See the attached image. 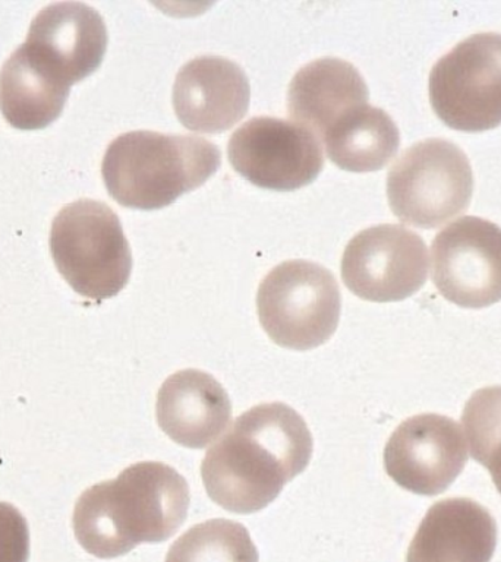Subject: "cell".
<instances>
[{
	"label": "cell",
	"mask_w": 501,
	"mask_h": 562,
	"mask_svg": "<svg viewBox=\"0 0 501 562\" xmlns=\"http://www.w3.org/2000/svg\"><path fill=\"white\" fill-rule=\"evenodd\" d=\"M29 522L20 509L0 503V562H29Z\"/></svg>",
	"instance_id": "21"
},
{
	"label": "cell",
	"mask_w": 501,
	"mask_h": 562,
	"mask_svg": "<svg viewBox=\"0 0 501 562\" xmlns=\"http://www.w3.org/2000/svg\"><path fill=\"white\" fill-rule=\"evenodd\" d=\"M312 435L285 403L258 404L242 413L201 464L207 494L236 514L261 512L310 464Z\"/></svg>",
	"instance_id": "1"
},
{
	"label": "cell",
	"mask_w": 501,
	"mask_h": 562,
	"mask_svg": "<svg viewBox=\"0 0 501 562\" xmlns=\"http://www.w3.org/2000/svg\"><path fill=\"white\" fill-rule=\"evenodd\" d=\"M258 549L241 522L214 518L185 531L165 562H258Z\"/></svg>",
	"instance_id": "19"
},
{
	"label": "cell",
	"mask_w": 501,
	"mask_h": 562,
	"mask_svg": "<svg viewBox=\"0 0 501 562\" xmlns=\"http://www.w3.org/2000/svg\"><path fill=\"white\" fill-rule=\"evenodd\" d=\"M433 281L448 302L481 310L501 301V228L488 220L461 217L435 236Z\"/></svg>",
	"instance_id": "10"
},
{
	"label": "cell",
	"mask_w": 501,
	"mask_h": 562,
	"mask_svg": "<svg viewBox=\"0 0 501 562\" xmlns=\"http://www.w3.org/2000/svg\"><path fill=\"white\" fill-rule=\"evenodd\" d=\"M466 461L468 448L460 425L435 413L402 422L385 448L386 473L416 495L443 494L464 472Z\"/></svg>",
	"instance_id": "11"
},
{
	"label": "cell",
	"mask_w": 501,
	"mask_h": 562,
	"mask_svg": "<svg viewBox=\"0 0 501 562\" xmlns=\"http://www.w3.org/2000/svg\"><path fill=\"white\" fill-rule=\"evenodd\" d=\"M470 456L479 464L501 442V385L475 391L461 413Z\"/></svg>",
	"instance_id": "20"
},
{
	"label": "cell",
	"mask_w": 501,
	"mask_h": 562,
	"mask_svg": "<svg viewBox=\"0 0 501 562\" xmlns=\"http://www.w3.org/2000/svg\"><path fill=\"white\" fill-rule=\"evenodd\" d=\"M497 547V522L470 498L433 504L417 527L407 562H491Z\"/></svg>",
	"instance_id": "15"
},
{
	"label": "cell",
	"mask_w": 501,
	"mask_h": 562,
	"mask_svg": "<svg viewBox=\"0 0 501 562\" xmlns=\"http://www.w3.org/2000/svg\"><path fill=\"white\" fill-rule=\"evenodd\" d=\"M321 143L334 165L365 173L389 165L398 153L400 134L385 110L364 104L338 119Z\"/></svg>",
	"instance_id": "18"
},
{
	"label": "cell",
	"mask_w": 501,
	"mask_h": 562,
	"mask_svg": "<svg viewBox=\"0 0 501 562\" xmlns=\"http://www.w3.org/2000/svg\"><path fill=\"white\" fill-rule=\"evenodd\" d=\"M51 252L66 283L90 301L114 297L130 281V244L121 220L103 202L65 205L53 220Z\"/></svg>",
	"instance_id": "4"
},
{
	"label": "cell",
	"mask_w": 501,
	"mask_h": 562,
	"mask_svg": "<svg viewBox=\"0 0 501 562\" xmlns=\"http://www.w3.org/2000/svg\"><path fill=\"white\" fill-rule=\"evenodd\" d=\"M483 468H487L488 472H490L492 482H494L497 491L501 495V442L487 457Z\"/></svg>",
	"instance_id": "22"
},
{
	"label": "cell",
	"mask_w": 501,
	"mask_h": 562,
	"mask_svg": "<svg viewBox=\"0 0 501 562\" xmlns=\"http://www.w3.org/2000/svg\"><path fill=\"white\" fill-rule=\"evenodd\" d=\"M426 277L428 249L424 239L399 224L365 228L343 252V283L364 301H404L424 288Z\"/></svg>",
	"instance_id": "8"
},
{
	"label": "cell",
	"mask_w": 501,
	"mask_h": 562,
	"mask_svg": "<svg viewBox=\"0 0 501 562\" xmlns=\"http://www.w3.org/2000/svg\"><path fill=\"white\" fill-rule=\"evenodd\" d=\"M70 87L57 81L34 64L20 46L0 70V112L9 125L37 131L64 112Z\"/></svg>",
	"instance_id": "17"
},
{
	"label": "cell",
	"mask_w": 501,
	"mask_h": 562,
	"mask_svg": "<svg viewBox=\"0 0 501 562\" xmlns=\"http://www.w3.org/2000/svg\"><path fill=\"white\" fill-rule=\"evenodd\" d=\"M249 95L248 78L240 65L220 56H200L176 75L174 109L189 131L222 134L244 119Z\"/></svg>",
	"instance_id": "13"
},
{
	"label": "cell",
	"mask_w": 501,
	"mask_h": 562,
	"mask_svg": "<svg viewBox=\"0 0 501 562\" xmlns=\"http://www.w3.org/2000/svg\"><path fill=\"white\" fill-rule=\"evenodd\" d=\"M156 416L158 426L171 441L201 450L227 428L232 403L226 390L210 373L183 369L163 382Z\"/></svg>",
	"instance_id": "14"
},
{
	"label": "cell",
	"mask_w": 501,
	"mask_h": 562,
	"mask_svg": "<svg viewBox=\"0 0 501 562\" xmlns=\"http://www.w3.org/2000/svg\"><path fill=\"white\" fill-rule=\"evenodd\" d=\"M342 296L336 279L320 263L286 261L259 284V324L277 346L305 351L324 345L341 319Z\"/></svg>",
	"instance_id": "5"
},
{
	"label": "cell",
	"mask_w": 501,
	"mask_h": 562,
	"mask_svg": "<svg viewBox=\"0 0 501 562\" xmlns=\"http://www.w3.org/2000/svg\"><path fill=\"white\" fill-rule=\"evenodd\" d=\"M229 161L255 187L289 192L314 182L324 167L321 140L298 123L259 116L233 132Z\"/></svg>",
	"instance_id": "9"
},
{
	"label": "cell",
	"mask_w": 501,
	"mask_h": 562,
	"mask_svg": "<svg viewBox=\"0 0 501 562\" xmlns=\"http://www.w3.org/2000/svg\"><path fill=\"white\" fill-rule=\"evenodd\" d=\"M191 494L183 476L160 461H140L79 496L74 533L91 555L110 560L141 543L171 538L187 520Z\"/></svg>",
	"instance_id": "2"
},
{
	"label": "cell",
	"mask_w": 501,
	"mask_h": 562,
	"mask_svg": "<svg viewBox=\"0 0 501 562\" xmlns=\"http://www.w3.org/2000/svg\"><path fill=\"white\" fill-rule=\"evenodd\" d=\"M430 103L448 127L483 132L501 125V34L470 35L430 72Z\"/></svg>",
	"instance_id": "7"
},
{
	"label": "cell",
	"mask_w": 501,
	"mask_h": 562,
	"mask_svg": "<svg viewBox=\"0 0 501 562\" xmlns=\"http://www.w3.org/2000/svg\"><path fill=\"white\" fill-rule=\"evenodd\" d=\"M22 46L38 68L73 87L100 68L108 30L100 13L86 3H53L31 22Z\"/></svg>",
	"instance_id": "12"
},
{
	"label": "cell",
	"mask_w": 501,
	"mask_h": 562,
	"mask_svg": "<svg viewBox=\"0 0 501 562\" xmlns=\"http://www.w3.org/2000/svg\"><path fill=\"white\" fill-rule=\"evenodd\" d=\"M474 173L464 149L433 138L408 148L387 176V198L409 226L435 228L464 213L472 200Z\"/></svg>",
	"instance_id": "6"
},
{
	"label": "cell",
	"mask_w": 501,
	"mask_h": 562,
	"mask_svg": "<svg viewBox=\"0 0 501 562\" xmlns=\"http://www.w3.org/2000/svg\"><path fill=\"white\" fill-rule=\"evenodd\" d=\"M220 161L219 148L200 136L135 131L109 145L101 175L118 204L152 211L200 188Z\"/></svg>",
	"instance_id": "3"
},
{
	"label": "cell",
	"mask_w": 501,
	"mask_h": 562,
	"mask_svg": "<svg viewBox=\"0 0 501 562\" xmlns=\"http://www.w3.org/2000/svg\"><path fill=\"white\" fill-rule=\"evenodd\" d=\"M368 99L367 83L354 65L337 57H323L294 75L288 91V109L294 123L323 139L338 119L368 104Z\"/></svg>",
	"instance_id": "16"
}]
</instances>
